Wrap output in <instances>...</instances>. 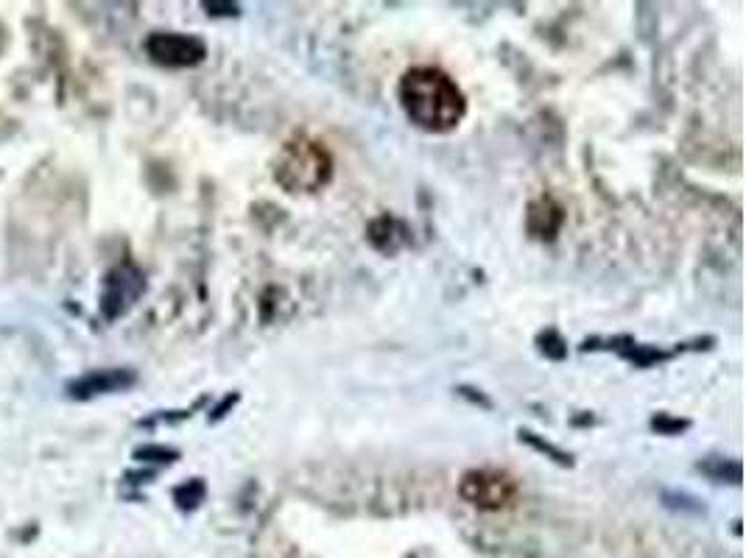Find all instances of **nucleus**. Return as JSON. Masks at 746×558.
<instances>
[{
	"label": "nucleus",
	"instance_id": "9",
	"mask_svg": "<svg viewBox=\"0 0 746 558\" xmlns=\"http://www.w3.org/2000/svg\"><path fill=\"white\" fill-rule=\"evenodd\" d=\"M204 494H207V489H204V481L193 478V481H188V483H182V486L174 489V500H177V506L182 508V511H193V508H199V503L204 500Z\"/></svg>",
	"mask_w": 746,
	"mask_h": 558
},
{
	"label": "nucleus",
	"instance_id": "15",
	"mask_svg": "<svg viewBox=\"0 0 746 558\" xmlns=\"http://www.w3.org/2000/svg\"><path fill=\"white\" fill-rule=\"evenodd\" d=\"M204 9H207V14H213V17H232V14L241 12L238 3H204Z\"/></svg>",
	"mask_w": 746,
	"mask_h": 558
},
{
	"label": "nucleus",
	"instance_id": "11",
	"mask_svg": "<svg viewBox=\"0 0 746 558\" xmlns=\"http://www.w3.org/2000/svg\"><path fill=\"white\" fill-rule=\"evenodd\" d=\"M135 458H138V461H151V464H174L179 458V453L170 447L146 444V447L135 449Z\"/></svg>",
	"mask_w": 746,
	"mask_h": 558
},
{
	"label": "nucleus",
	"instance_id": "7",
	"mask_svg": "<svg viewBox=\"0 0 746 558\" xmlns=\"http://www.w3.org/2000/svg\"><path fill=\"white\" fill-rule=\"evenodd\" d=\"M526 221H529V232L534 234V238H543V241H554L557 238V232L562 229L565 224V210L559 207L551 195H543V199H538V202L529 204V215H526Z\"/></svg>",
	"mask_w": 746,
	"mask_h": 558
},
{
	"label": "nucleus",
	"instance_id": "14",
	"mask_svg": "<svg viewBox=\"0 0 746 558\" xmlns=\"http://www.w3.org/2000/svg\"><path fill=\"white\" fill-rule=\"evenodd\" d=\"M652 428L660 430V433H680V430L687 428V422H680V419H668L666 414H660V416H655V419H652Z\"/></svg>",
	"mask_w": 746,
	"mask_h": 558
},
{
	"label": "nucleus",
	"instance_id": "3",
	"mask_svg": "<svg viewBox=\"0 0 746 558\" xmlns=\"http://www.w3.org/2000/svg\"><path fill=\"white\" fill-rule=\"evenodd\" d=\"M458 494L481 511H501L518 500V481L497 469H472L458 483Z\"/></svg>",
	"mask_w": 746,
	"mask_h": 558
},
{
	"label": "nucleus",
	"instance_id": "13",
	"mask_svg": "<svg viewBox=\"0 0 746 558\" xmlns=\"http://www.w3.org/2000/svg\"><path fill=\"white\" fill-rule=\"evenodd\" d=\"M540 344H543V352L548 357H554V360H562L565 357V344L559 341L557 332H545L543 338H540Z\"/></svg>",
	"mask_w": 746,
	"mask_h": 558
},
{
	"label": "nucleus",
	"instance_id": "4",
	"mask_svg": "<svg viewBox=\"0 0 746 558\" xmlns=\"http://www.w3.org/2000/svg\"><path fill=\"white\" fill-rule=\"evenodd\" d=\"M146 53L163 67H193L204 62L207 46L202 37L177 31H157L146 39Z\"/></svg>",
	"mask_w": 746,
	"mask_h": 558
},
{
	"label": "nucleus",
	"instance_id": "10",
	"mask_svg": "<svg viewBox=\"0 0 746 558\" xmlns=\"http://www.w3.org/2000/svg\"><path fill=\"white\" fill-rule=\"evenodd\" d=\"M701 472H707L713 481H730V483H738L741 481V464L738 461H721V458H710L707 464H699Z\"/></svg>",
	"mask_w": 746,
	"mask_h": 558
},
{
	"label": "nucleus",
	"instance_id": "12",
	"mask_svg": "<svg viewBox=\"0 0 746 558\" xmlns=\"http://www.w3.org/2000/svg\"><path fill=\"white\" fill-rule=\"evenodd\" d=\"M520 439H526V442H529L531 447H538L540 453H548V455H554V461H557V464H562V467H570V455H565L562 449H557V447H551L548 442H540L538 435H534V433H529V430H523V433H520Z\"/></svg>",
	"mask_w": 746,
	"mask_h": 558
},
{
	"label": "nucleus",
	"instance_id": "2",
	"mask_svg": "<svg viewBox=\"0 0 746 558\" xmlns=\"http://www.w3.org/2000/svg\"><path fill=\"white\" fill-rule=\"evenodd\" d=\"M275 179L289 193H316L333 179V156L314 137L294 135L277 151Z\"/></svg>",
	"mask_w": 746,
	"mask_h": 558
},
{
	"label": "nucleus",
	"instance_id": "6",
	"mask_svg": "<svg viewBox=\"0 0 746 558\" xmlns=\"http://www.w3.org/2000/svg\"><path fill=\"white\" fill-rule=\"evenodd\" d=\"M135 383H138V375L131 369H92L67 383V396L85 403V400H96V396L118 394Z\"/></svg>",
	"mask_w": 746,
	"mask_h": 558
},
{
	"label": "nucleus",
	"instance_id": "5",
	"mask_svg": "<svg viewBox=\"0 0 746 558\" xmlns=\"http://www.w3.org/2000/svg\"><path fill=\"white\" fill-rule=\"evenodd\" d=\"M143 291L146 279L138 268L129 266V263L112 268L104 279V291H101V316L106 321H115L143 296Z\"/></svg>",
	"mask_w": 746,
	"mask_h": 558
},
{
	"label": "nucleus",
	"instance_id": "1",
	"mask_svg": "<svg viewBox=\"0 0 746 558\" xmlns=\"http://www.w3.org/2000/svg\"><path fill=\"white\" fill-rule=\"evenodd\" d=\"M400 104L422 131H451L467 115L465 92L439 67H412L400 78Z\"/></svg>",
	"mask_w": 746,
	"mask_h": 558
},
{
	"label": "nucleus",
	"instance_id": "8",
	"mask_svg": "<svg viewBox=\"0 0 746 558\" xmlns=\"http://www.w3.org/2000/svg\"><path fill=\"white\" fill-rule=\"evenodd\" d=\"M369 241H372V246L380 249V252L392 254L406 243V227L400 221H394V218H389V215H383V218L372 221V227H369Z\"/></svg>",
	"mask_w": 746,
	"mask_h": 558
}]
</instances>
